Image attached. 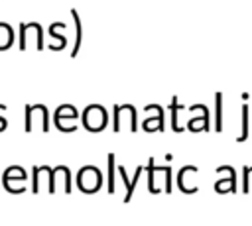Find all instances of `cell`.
<instances>
[{"label": "cell", "mask_w": 252, "mask_h": 226, "mask_svg": "<svg viewBox=\"0 0 252 226\" xmlns=\"http://www.w3.org/2000/svg\"><path fill=\"white\" fill-rule=\"evenodd\" d=\"M106 110L100 106V104H91L85 112H83V126L89 130V132H100L104 126H106Z\"/></svg>", "instance_id": "6da1fadb"}, {"label": "cell", "mask_w": 252, "mask_h": 226, "mask_svg": "<svg viewBox=\"0 0 252 226\" xmlns=\"http://www.w3.org/2000/svg\"><path fill=\"white\" fill-rule=\"evenodd\" d=\"M39 173H41V167H33V187H32L33 193L39 191Z\"/></svg>", "instance_id": "ba28073f"}, {"label": "cell", "mask_w": 252, "mask_h": 226, "mask_svg": "<svg viewBox=\"0 0 252 226\" xmlns=\"http://www.w3.org/2000/svg\"><path fill=\"white\" fill-rule=\"evenodd\" d=\"M215 106H217V110H215V130L220 132L222 130V94L220 92L215 94Z\"/></svg>", "instance_id": "5b68a950"}, {"label": "cell", "mask_w": 252, "mask_h": 226, "mask_svg": "<svg viewBox=\"0 0 252 226\" xmlns=\"http://www.w3.org/2000/svg\"><path fill=\"white\" fill-rule=\"evenodd\" d=\"M114 153L108 155V193H114Z\"/></svg>", "instance_id": "8992f818"}, {"label": "cell", "mask_w": 252, "mask_h": 226, "mask_svg": "<svg viewBox=\"0 0 252 226\" xmlns=\"http://www.w3.org/2000/svg\"><path fill=\"white\" fill-rule=\"evenodd\" d=\"M61 28H65V24H63V22H53V24L49 26V35H51L53 39H57V41H59V43H57V51H59V49H63V47L67 45V37H65L63 33H59V29H61Z\"/></svg>", "instance_id": "277c9868"}, {"label": "cell", "mask_w": 252, "mask_h": 226, "mask_svg": "<svg viewBox=\"0 0 252 226\" xmlns=\"http://www.w3.org/2000/svg\"><path fill=\"white\" fill-rule=\"evenodd\" d=\"M71 16H73V22H75V43H73V49H71V57H75L81 49V43H83V26H81L79 12L75 8L71 10Z\"/></svg>", "instance_id": "7a4b0ae2"}, {"label": "cell", "mask_w": 252, "mask_h": 226, "mask_svg": "<svg viewBox=\"0 0 252 226\" xmlns=\"http://www.w3.org/2000/svg\"><path fill=\"white\" fill-rule=\"evenodd\" d=\"M14 43V29L10 24L6 22H0V51H6L10 49Z\"/></svg>", "instance_id": "3957f363"}, {"label": "cell", "mask_w": 252, "mask_h": 226, "mask_svg": "<svg viewBox=\"0 0 252 226\" xmlns=\"http://www.w3.org/2000/svg\"><path fill=\"white\" fill-rule=\"evenodd\" d=\"M242 134H240V138H238V141H244L246 140V136H248V106H244L242 108Z\"/></svg>", "instance_id": "52a82bcc"}, {"label": "cell", "mask_w": 252, "mask_h": 226, "mask_svg": "<svg viewBox=\"0 0 252 226\" xmlns=\"http://www.w3.org/2000/svg\"><path fill=\"white\" fill-rule=\"evenodd\" d=\"M4 108H6V106H4V104H0V110H4ZM6 124H8V122H6V118H4V116H0V126H2V130L6 128Z\"/></svg>", "instance_id": "9c48e42d"}]
</instances>
